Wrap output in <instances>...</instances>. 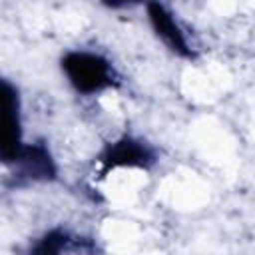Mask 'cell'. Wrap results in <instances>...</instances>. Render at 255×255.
<instances>
[{
	"label": "cell",
	"mask_w": 255,
	"mask_h": 255,
	"mask_svg": "<svg viewBox=\"0 0 255 255\" xmlns=\"http://www.w3.org/2000/svg\"><path fill=\"white\" fill-rule=\"evenodd\" d=\"M62 68L70 84L82 94H94L112 84L110 64L96 54L70 52L62 60Z\"/></svg>",
	"instance_id": "6da1fadb"
},
{
	"label": "cell",
	"mask_w": 255,
	"mask_h": 255,
	"mask_svg": "<svg viewBox=\"0 0 255 255\" xmlns=\"http://www.w3.org/2000/svg\"><path fill=\"white\" fill-rule=\"evenodd\" d=\"M2 157L4 161H14L22 149L20 139V102L18 92L8 84L2 82Z\"/></svg>",
	"instance_id": "7a4b0ae2"
},
{
	"label": "cell",
	"mask_w": 255,
	"mask_h": 255,
	"mask_svg": "<svg viewBox=\"0 0 255 255\" xmlns=\"http://www.w3.org/2000/svg\"><path fill=\"white\" fill-rule=\"evenodd\" d=\"M151 161H153L151 151L131 137H122L110 143L100 155V163L104 165V171H110L114 167H147Z\"/></svg>",
	"instance_id": "3957f363"
},
{
	"label": "cell",
	"mask_w": 255,
	"mask_h": 255,
	"mask_svg": "<svg viewBox=\"0 0 255 255\" xmlns=\"http://www.w3.org/2000/svg\"><path fill=\"white\" fill-rule=\"evenodd\" d=\"M147 16H149V22H151L155 34L173 52H177L179 56H185V58L191 56V50L187 48V42H185V36L181 32V28L175 24V20L165 10V6H161L159 2H149L147 4Z\"/></svg>",
	"instance_id": "277c9868"
},
{
	"label": "cell",
	"mask_w": 255,
	"mask_h": 255,
	"mask_svg": "<svg viewBox=\"0 0 255 255\" xmlns=\"http://www.w3.org/2000/svg\"><path fill=\"white\" fill-rule=\"evenodd\" d=\"M16 161L34 179H52L56 175V165H54V161L50 157V151L42 143L22 145Z\"/></svg>",
	"instance_id": "5b68a950"
},
{
	"label": "cell",
	"mask_w": 255,
	"mask_h": 255,
	"mask_svg": "<svg viewBox=\"0 0 255 255\" xmlns=\"http://www.w3.org/2000/svg\"><path fill=\"white\" fill-rule=\"evenodd\" d=\"M66 241H68L66 233H62V231H50L34 247V253H38V255H54V253H60L66 247Z\"/></svg>",
	"instance_id": "8992f818"
},
{
	"label": "cell",
	"mask_w": 255,
	"mask_h": 255,
	"mask_svg": "<svg viewBox=\"0 0 255 255\" xmlns=\"http://www.w3.org/2000/svg\"><path fill=\"white\" fill-rule=\"evenodd\" d=\"M104 4H108V6H114V8H118V6H126V4H133V2H139V0H102Z\"/></svg>",
	"instance_id": "52a82bcc"
}]
</instances>
